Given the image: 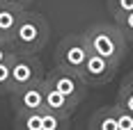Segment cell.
Listing matches in <instances>:
<instances>
[{"label": "cell", "instance_id": "obj_7", "mask_svg": "<svg viewBox=\"0 0 133 130\" xmlns=\"http://www.w3.org/2000/svg\"><path fill=\"white\" fill-rule=\"evenodd\" d=\"M44 89L46 82L41 80L37 85H28L23 89L12 91V107L16 112H28V110H44Z\"/></svg>", "mask_w": 133, "mask_h": 130}, {"label": "cell", "instance_id": "obj_17", "mask_svg": "<svg viewBox=\"0 0 133 130\" xmlns=\"http://www.w3.org/2000/svg\"><path fill=\"white\" fill-rule=\"evenodd\" d=\"M16 55H18V50L14 48L12 41L0 39V62H7V59H12V57H16Z\"/></svg>", "mask_w": 133, "mask_h": 130}, {"label": "cell", "instance_id": "obj_4", "mask_svg": "<svg viewBox=\"0 0 133 130\" xmlns=\"http://www.w3.org/2000/svg\"><path fill=\"white\" fill-rule=\"evenodd\" d=\"M46 78V71L44 64L37 55H25V52H18L14 57L12 64V91L23 89L28 85H37ZM9 91V94H12Z\"/></svg>", "mask_w": 133, "mask_h": 130}, {"label": "cell", "instance_id": "obj_10", "mask_svg": "<svg viewBox=\"0 0 133 130\" xmlns=\"http://www.w3.org/2000/svg\"><path fill=\"white\" fill-rule=\"evenodd\" d=\"M21 14H23V9H18V7L0 5V37L2 39H7V41L14 39V32L18 27Z\"/></svg>", "mask_w": 133, "mask_h": 130}, {"label": "cell", "instance_id": "obj_11", "mask_svg": "<svg viewBox=\"0 0 133 130\" xmlns=\"http://www.w3.org/2000/svg\"><path fill=\"white\" fill-rule=\"evenodd\" d=\"M14 130H41V110H28L16 112Z\"/></svg>", "mask_w": 133, "mask_h": 130}, {"label": "cell", "instance_id": "obj_19", "mask_svg": "<svg viewBox=\"0 0 133 130\" xmlns=\"http://www.w3.org/2000/svg\"><path fill=\"white\" fill-rule=\"evenodd\" d=\"M35 0H0V5H9V7H18V9H30Z\"/></svg>", "mask_w": 133, "mask_h": 130}, {"label": "cell", "instance_id": "obj_12", "mask_svg": "<svg viewBox=\"0 0 133 130\" xmlns=\"http://www.w3.org/2000/svg\"><path fill=\"white\" fill-rule=\"evenodd\" d=\"M41 130H71V117L55 114L51 110H41Z\"/></svg>", "mask_w": 133, "mask_h": 130}, {"label": "cell", "instance_id": "obj_18", "mask_svg": "<svg viewBox=\"0 0 133 130\" xmlns=\"http://www.w3.org/2000/svg\"><path fill=\"white\" fill-rule=\"evenodd\" d=\"M117 123H119V130H133V114L117 107Z\"/></svg>", "mask_w": 133, "mask_h": 130}, {"label": "cell", "instance_id": "obj_5", "mask_svg": "<svg viewBox=\"0 0 133 130\" xmlns=\"http://www.w3.org/2000/svg\"><path fill=\"white\" fill-rule=\"evenodd\" d=\"M117 68H119L117 62H112V59H108V57H101V55L90 52L78 75L83 78V82H85L87 87H101V85H106V82H110V80L115 78Z\"/></svg>", "mask_w": 133, "mask_h": 130}, {"label": "cell", "instance_id": "obj_9", "mask_svg": "<svg viewBox=\"0 0 133 130\" xmlns=\"http://www.w3.org/2000/svg\"><path fill=\"white\" fill-rule=\"evenodd\" d=\"M90 130H119L117 123V105L99 107L90 119Z\"/></svg>", "mask_w": 133, "mask_h": 130}, {"label": "cell", "instance_id": "obj_13", "mask_svg": "<svg viewBox=\"0 0 133 130\" xmlns=\"http://www.w3.org/2000/svg\"><path fill=\"white\" fill-rule=\"evenodd\" d=\"M12 64H14V57L7 62H0V96L12 91Z\"/></svg>", "mask_w": 133, "mask_h": 130}, {"label": "cell", "instance_id": "obj_8", "mask_svg": "<svg viewBox=\"0 0 133 130\" xmlns=\"http://www.w3.org/2000/svg\"><path fill=\"white\" fill-rule=\"evenodd\" d=\"M44 82H46V80H44ZM78 105H80L78 101H74V98L64 96L62 91L53 89L51 85H46V89H44V110H51V112L62 114V117H71Z\"/></svg>", "mask_w": 133, "mask_h": 130}, {"label": "cell", "instance_id": "obj_2", "mask_svg": "<svg viewBox=\"0 0 133 130\" xmlns=\"http://www.w3.org/2000/svg\"><path fill=\"white\" fill-rule=\"evenodd\" d=\"M48 37H51L48 21L32 9H23L18 27H16L12 39L14 48L18 52H25V55H39L44 50V46L48 43Z\"/></svg>", "mask_w": 133, "mask_h": 130}, {"label": "cell", "instance_id": "obj_21", "mask_svg": "<svg viewBox=\"0 0 133 130\" xmlns=\"http://www.w3.org/2000/svg\"><path fill=\"white\" fill-rule=\"evenodd\" d=\"M0 39H2V37H0Z\"/></svg>", "mask_w": 133, "mask_h": 130}, {"label": "cell", "instance_id": "obj_3", "mask_svg": "<svg viewBox=\"0 0 133 130\" xmlns=\"http://www.w3.org/2000/svg\"><path fill=\"white\" fill-rule=\"evenodd\" d=\"M87 55H90V48L83 39V34H66L55 48V64L64 71L80 73Z\"/></svg>", "mask_w": 133, "mask_h": 130}, {"label": "cell", "instance_id": "obj_15", "mask_svg": "<svg viewBox=\"0 0 133 130\" xmlns=\"http://www.w3.org/2000/svg\"><path fill=\"white\" fill-rule=\"evenodd\" d=\"M108 9H110L112 16L129 14V12H133V0H108Z\"/></svg>", "mask_w": 133, "mask_h": 130}, {"label": "cell", "instance_id": "obj_20", "mask_svg": "<svg viewBox=\"0 0 133 130\" xmlns=\"http://www.w3.org/2000/svg\"><path fill=\"white\" fill-rule=\"evenodd\" d=\"M119 89H126V91H131V94H133V73H129V75L124 78V82H122Z\"/></svg>", "mask_w": 133, "mask_h": 130}, {"label": "cell", "instance_id": "obj_14", "mask_svg": "<svg viewBox=\"0 0 133 130\" xmlns=\"http://www.w3.org/2000/svg\"><path fill=\"white\" fill-rule=\"evenodd\" d=\"M112 18H115L117 27L124 32V37L129 39V43H133V12H129V14H117V16H112Z\"/></svg>", "mask_w": 133, "mask_h": 130}, {"label": "cell", "instance_id": "obj_6", "mask_svg": "<svg viewBox=\"0 0 133 130\" xmlns=\"http://www.w3.org/2000/svg\"><path fill=\"white\" fill-rule=\"evenodd\" d=\"M46 85H51L53 89L62 91L64 96L69 98H74V101H83L85 96H87V85L83 82L78 73H74V71H64V68H60V66H55L53 71H48L46 73Z\"/></svg>", "mask_w": 133, "mask_h": 130}, {"label": "cell", "instance_id": "obj_16", "mask_svg": "<svg viewBox=\"0 0 133 130\" xmlns=\"http://www.w3.org/2000/svg\"><path fill=\"white\" fill-rule=\"evenodd\" d=\"M115 105L133 114V94H131V91H126V89H119V91H117V103H115Z\"/></svg>", "mask_w": 133, "mask_h": 130}, {"label": "cell", "instance_id": "obj_1", "mask_svg": "<svg viewBox=\"0 0 133 130\" xmlns=\"http://www.w3.org/2000/svg\"><path fill=\"white\" fill-rule=\"evenodd\" d=\"M80 34H83L90 52L94 55L108 57L117 64H122L129 55V39L117 27V23H92Z\"/></svg>", "mask_w": 133, "mask_h": 130}]
</instances>
